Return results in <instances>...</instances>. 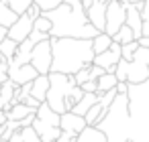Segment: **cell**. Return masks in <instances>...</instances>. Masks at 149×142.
I'll return each instance as SVG.
<instances>
[{
    "label": "cell",
    "instance_id": "cell-17",
    "mask_svg": "<svg viewBox=\"0 0 149 142\" xmlns=\"http://www.w3.org/2000/svg\"><path fill=\"white\" fill-rule=\"evenodd\" d=\"M6 114H8V120L23 122V120H27L29 116H35V114H37V110H33V108H31V106H27L25 102H19V104H15L10 110H6Z\"/></svg>",
    "mask_w": 149,
    "mask_h": 142
},
{
    "label": "cell",
    "instance_id": "cell-34",
    "mask_svg": "<svg viewBox=\"0 0 149 142\" xmlns=\"http://www.w3.org/2000/svg\"><path fill=\"white\" fill-rule=\"evenodd\" d=\"M8 37V27H4V25H0V43H2L4 39Z\"/></svg>",
    "mask_w": 149,
    "mask_h": 142
},
{
    "label": "cell",
    "instance_id": "cell-31",
    "mask_svg": "<svg viewBox=\"0 0 149 142\" xmlns=\"http://www.w3.org/2000/svg\"><path fill=\"white\" fill-rule=\"evenodd\" d=\"M80 87H82L84 91H90V93H100V91H98V83H96V79H88V81L82 83Z\"/></svg>",
    "mask_w": 149,
    "mask_h": 142
},
{
    "label": "cell",
    "instance_id": "cell-35",
    "mask_svg": "<svg viewBox=\"0 0 149 142\" xmlns=\"http://www.w3.org/2000/svg\"><path fill=\"white\" fill-rule=\"evenodd\" d=\"M8 122V114H6V110H0V126H4Z\"/></svg>",
    "mask_w": 149,
    "mask_h": 142
},
{
    "label": "cell",
    "instance_id": "cell-14",
    "mask_svg": "<svg viewBox=\"0 0 149 142\" xmlns=\"http://www.w3.org/2000/svg\"><path fill=\"white\" fill-rule=\"evenodd\" d=\"M49 75H37L35 79H33V83H31V95L33 97H37L39 102H45L47 99V91H49Z\"/></svg>",
    "mask_w": 149,
    "mask_h": 142
},
{
    "label": "cell",
    "instance_id": "cell-39",
    "mask_svg": "<svg viewBox=\"0 0 149 142\" xmlns=\"http://www.w3.org/2000/svg\"><path fill=\"white\" fill-rule=\"evenodd\" d=\"M82 2H84V6L88 8V6H92L94 2H98V0H82Z\"/></svg>",
    "mask_w": 149,
    "mask_h": 142
},
{
    "label": "cell",
    "instance_id": "cell-28",
    "mask_svg": "<svg viewBox=\"0 0 149 142\" xmlns=\"http://www.w3.org/2000/svg\"><path fill=\"white\" fill-rule=\"evenodd\" d=\"M74 77H76V83H78V85L86 83V81L90 79V65H88V67H82V69L74 75Z\"/></svg>",
    "mask_w": 149,
    "mask_h": 142
},
{
    "label": "cell",
    "instance_id": "cell-3",
    "mask_svg": "<svg viewBox=\"0 0 149 142\" xmlns=\"http://www.w3.org/2000/svg\"><path fill=\"white\" fill-rule=\"evenodd\" d=\"M53 47V65L51 71L76 75L82 67L94 63V47L92 39H76V37H51Z\"/></svg>",
    "mask_w": 149,
    "mask_h": 142
},
{
    "label": "cell",
    "instance_id": "cell-22",
    "mask_svg": "<svg viewBox=\"0 0 149 142\" xmlns=\"http://www.w3.org/2000/svg\"><path fill=\"white\" fill-rule=\"evenodd\" d=\"M17 49H19V43H17L15 39H10V37H6L2 43H0V55H2V57H6L8 61L15 57Z\"/></svg>",
    "mask_w": 149,
    "mask_h": 142
},
{
    "label": "cell",
    "instance_id": "cell-20",
    "mask_svg": "<svg viewBox=\"0 0 149 142\" xmlns=\"http://www.w3.org/2000/svg\"><path fill=\"white\" fill-rule=\"evenodd\" d=\"M110 45H112V37H110L108 33H104V31L98 33V35L92 39V47H94V53H96V55H98V53H104Z\"/></svg>",
    "mask_w": 149,
    "mask_h": 142
},
{
    "label": "cell",
    "instance_id": "cell-15",
    "mask_svg": "<svg viewBox=\"0 0 149 142\" xmlns=\"http://www.w3.org/2000/svg\"><path fill=\"white\" fill-rule=\"evenodd\" d=\"M76 142H108V138H106V134L98 126H86L78 134Z\"/></svg>",
    "mask_w": 149,
    "mask_h": 142
},
{
    "label": "cell",
    "instance_id": "cell-38",
    "mask_svg": "<svg viewBox=\"0 0 149 142\" xmlns=\"http://www.w3.org/2000/svg\"><path fill=\"white\" fill-rule=\"evenodd\" d=\"M125 4H137V2H145V0H120Z\"/></svg>",
    "mask_w": 149,
    "mask_h": 142
},
{
    "label": "cell",
    "instance_id": "cell-32",
    "mask_svg": "<svg viewBox=\"0 0 149 142\" xmlns=\"http://www.w3.org/2000/svg\"><path fill=\"white\" fill-rule=\"evenodd\" d=\"M76 138H78V134H74V132H65V130H61V134H59V138H57L55 142H76Z\"/></svg>",
    "mask_w": 149,
    "mask_h": 142
},
{
    "label": "cell",
    "instance_id": "cell-11",
    "mask_svg": "<svg viewBox=\"0 0 149 142\" xmlns=\"http://www.w3.org/2000/svg\"><path fill=\"white\" fill-rule=\"evenodd\" d=\"M106 2H94L92 6H88L86 8V14H88V19H90V23L102 33L104 29H106Z\"/></svg>",
    "mask_w": 149,
    "mask_h": 142
},
{
    "label": "cell",
    "instance_id": "cell-6",
    "mask_svg": "<svg viewBox=\"0 0 149 142\" xmlns=\"http://www.w3.org/2000/svg\"><path fill=\"white\" fill-rule=\"evenodd\" d=\"M125 23H127V4L120 2V0H110L108 6H106V29H104V33L114 37Z\"/></svg>",
    "mask_w": 149,
    "mask_h": 142
},
{
    "label": "cell",
    "instance_id": "cell-18",
    "mask_svg": "<svg viewBox=\"0 0 149 142\" xmlns=\"http://www.w3.org/2000/svg\"><path fill=\"white\" fill-rule=\"evenodd\" d=\"M98 99H100V93H90V91H86V93L82 95V99L72 108V112H74V114H80V116H86V112H88Z\"/></svg>",
    "mask_w": 149,
    "mask_h": 142
},
{
    "label": "cell",
    "instance_id": "cell-19",
    "mask_svg": "<svg viewBox=\"0 0 149 142\" xmlns=\"http://www.w3.org/2000/svg\"><path fill=\"white\" fill-rule=\"evenodd\" d=\"M21 14H17L4 0H0V25H4V27H10V25H15V21L19 19Z\"/></svg>",
    "mask_w": 149,
    "mask_h": 142
},
{
    "label": "cell",
    "instance_id": "cell-12",
    "mask_svg": "<svg viewBox=\"0 0 149 142\" xmlns=\"http://www.w3.org/2000/svg\"><path fill=\"white\" fill-rule=\"evenodd\" d=\"M33 128L39 132V136H41V142H55V140L59 138V134H61V128H59V126L45 124V122L37 120V116H35V120H33Z\"/></svg>",
    "mask_w": 149,
    "mask_h": 142
},
{
    "label": "cell",
    "instance_id": "cell-2",
    "mask_svg": "<svg viewBox=\"0 0 149 142\" xmlns=\"http://www.w3.org/2000/svg\"><path fill=\"white\" fill-rule=\"evenodd\" d=\"M51 21V37H76V39H94L100 31L90 23L86 6L82 0H63L51 10H43Z\"/></svg>",
    "mask_w": 149,
    "mask_h": 142
},
{
    "label": "cell",
    "instance_id": "cell-7",
    "mask_svg": "<svg viewBox=\"0 0 149 142\" xmlns=\"http://www.w3.org/2000/svg\"><path fill=\"white\" fill-rule=\"evenodd\" d=\"M120 59H123V45L116 43V41H112V45H110L104 53H98V55L94 57V63L100 65V67H104L106 71L114 73Z\"/></svg>",
    "mask_w": 149,
    "mask_h": 142
},
{
    "label": "cell",
    "instance_id": "cell-40",
    "mask_svg": "<svg viewBox=\"0 0 149 142\" xmlns=\"http://www.w3.org/2000/svg\"><path fill=\"white\" fill-rule=\"evenodd\" d=\"M100 2H106V4H108V2H110V0H100Z\"/></svg>",
    "mask_w": 149,
    "mask_h": 142
},
{
    "label": "cell",
    "instance_id": "cell-4",
    "mask_svg": "<svg viewBox=\"0 0 149 142\" xmlns=\"http://www.w3.org/2000/svg\"><path fill=\"white\" fill-rule=\"evenodd\" d=\"M49 91H47V104L57 112V114H63L68 110H72L80 99L82 95L86 93L78 83H76V77L74 75H68V73H59V71H51L49 73Z\"/></svg>",
    "mask_w": 149,
    "mask_h": 142
},
{
    "label": "cell",
    "instance_id": "cell-21",
    "mask_svg": "<svg viewBox=\"0 0 149 142\" xmlns=\"http://www.w3.org/2000/svg\"><path fill=\"white\" fill-rule=\"evenodd\" d=\"M96 83H98V91H100V93H104V91H108V89L116 87V83H118V77H116V73H110V71H106L104 75H100V77L96 79Z\"/></svg>",
    "mask_w": 149,
    "mask_h": 142
},
{
    "label": "cell",
    "instance_id": "cell-16",
    "mask_svg": "<svg viewBox=\"0 0 149 142\" xmlns=\"http://www.w3.org/2000/svg\"><path fill=\"white\" fill-rule=\"evenodd\" d=\"M37 120H41V122H45V124H51V126H59L61 114H57L47 102H43V104L37 108Z\"/></svg>",
    "mask_w": 149,
    "mask_h": 142
},
{
    "label": "cell",
    "instance_id": "cell-25",
    "mask_svg": "<svg viewBox=\"0 0 149 142\" xmlns=\"http://www.w3.org/2000/svg\"><path fill=\"white\" fill-rule=\"evenodd\" d=\"M21 132H23V142H41V136H39V132L33 128V124L21 128Z\"/></svg>",
    "mask_w": 149,
    "mask_h": 142
},
{
    "label": "cell",
    "instance_id": "cell-5",
    "mask_svg": "<svg viewBox=\"0 0 149 142\" xmlns=\"http://www.w3.org/2000/svg\"><path fill=\"white\" fill-rule=\"evenodd\" d=\"M31 63L35 65V69L41 75H49L51 73V65H53V47H51V39H45L41 43H37L31 51Z\"/></svg>",
    "mask_w": 149,
    "mask_h": 142
},
{
    "label": "cell",
    "instance_id": "cell-13",
    "mask_svg": "<svg viewBox=\"0 0 149 142\" xmlns=\"http://www.w3.org/2000/svg\"><path fill=\"white\" fill-rule=\"evenodd\" d=\"M127 25L133 29L135 39L143 37V16H141V10L137 8V4H127Z\"/></svg>",
    "mask_w": 149,
    "mask_h": 142
},
{
    "label": "cell",
    "instance_id": "cell-37",
    "mask_svg": "<svg viewBox=\"0 0 149 142\" xmlns=\"http://www.w3.org/2000/svg\"><path fill=\"white\" fill-rule=\"evenodd\" d=\"M0 110H6V99L2 97V93H0Z\"/></svg>",
    "mask_w": 149,
    "mask_h": 142
},
{
    "label": "cell",
    "instance_id": "cell-30",
    "mask_svg": "<svg viewBox=\"0 0 149 142\" xmlns=\"http://www.w3.org/2000/svg\"><path fill=\"white\" fill-rule=\"evenodd\" d=\"M27 14H29V16H31V19L35 21V19H39V16L43 14V8H41V6H39L37 2H33V4H31V6L27 8Z\"/></svg>",
    "mask_w": 149,
    "mask_h": 142
},
{
    "label": "cell",
    "instance_id": "cell-26",
    "mask_svg": "<svg viewBox=\"0 0 149 142\" xmlns=\"http://www.w3.org/2000/svg\"><path fill=\"white\" fill-rule=\"evenodd\" d=\"M51 21L45 16V14H41L39 19H35V23H33V29H37V31H41V33H49L51 35Z\"/></svg>",
    "mask_w": 149,
    "mask_h": 142
},
{
    "label": "cell",
    "instance_id": "cell-1",
    "mask_svg": "<svg viewBox=\"0 0 149 142\" xmlns=\"http://www.w3.org/2000/svg\"><path fill=\"white\" fill-rule=\"evenodd\" d=\"M96 126L106 134L108 142H149V116L129 112V93H118Z\"/></svg>",
    "mask_w": 149,
    "mask_h": 142
},
{
    "label": "cell",
    "instance_id": "cell-8",
    "mask_svg": "<svg viewBox=\"0 0 149 142\" xmlns=\"http://www.w3.org/2000/svg\"><path fill=\"white\" fill-rule=\"evenodd\" d=\"M33 19L25 12V14H21L17 21H15V25H10L8 27V37L10 39H15L17 43H23L31 33H33Z\"/></svg>",
    "mask_w": 149,
    "mask_h": 142
},
{
    "label": "cell",
    "instance_id": "cell-36",
    "mask_svg": "<svg viewBox=\"0 0 149 142\" xmlns=\"http://www.w3.org/2000/svg\"><path fill=\"white\" fill-rule=\"evenodd\" d=\"M10 77H8V71H0V85H2L4 81H8Z\"/></svg>",
    "mask_w": 149,
    "mask_h": 142
},
{
    "label": "cell",
    "instance_id": "cell-33",
    "mask_svg": "<svg viewBox=\"0 0 149 142\" xmlns=\"http://www.w3.org/2000/svg\"><path fill=\"white\" fill-rule=\"evenodd\" d=\"M8 59L6 57H2V55H0V71H8Z\"/></svg>",
    "mask_w": 149,
    "mask_h": 142
},
{
    "label": "cell",
    "instance_id": "cell-27",
    "mask_svg": "<svg viewBox=\"0 0 149 142\" xmlns=\"http://www.w3.org/2000/svg\"><path fill=\"white\" fill-rule=\"evenodd\" d=\"M141 45H139V41H131V43H125L123 45V59H127V61H131L133 57H135V53H137V49H139Z\"/></svg>",
    "mask_w": 149,
    "mask_h": 142
},
{
    "label": "cell",
    "instance_id": "cell-9",
    "mask_svg": "<svg viewBox=\"0 0 149 142\" xmlns=\"http://www.w3.org/2000/svg\"><path fill=\"white\" fill-rule=\"evenodd\" d=\"M37 75H39V71L35 69L33 63H25V65H19V67H8V77L15 81V85L31 83Z\"/></svg>",
    "mask_w": 149,
    "mask_h": 142
},
{
    "label": "cell",
    "instance_id": "cell-24",
    "mask_svg": "<svg viewBox=\"0 0 149 142\" xmlns=\"http://www.w3.org/2000/svg\"><path fill=\"white\" fill-rule=\"evenodd\" d=\"M4 2L17 12V14H25L27 12V8L33 4V0H4Z\"/></svg>",
    "mask_w": 149,
    "mask_h": 142
},
{
    "label": "cell",
    "instance_id": "cell-23",
    "mask_svg": "<svg viewBox=\"0 0 149 142\" xmlns=\"http://www.w3.org/2000/svg\"><path fill=\"white\" fill-rule=\"evenodd\" d=\"M112 41H116V43H120V45H125V43H131V41H137L135 39V33H133V29L125 23L123 27H120V31L112 37Z\"/></svg>",
    "mask_w": 149,
    "mask_h": 142
},
{
    "label": "cell",
    "instance_id": "cell-29",
    "mask_svg": "<svg viewBox=\"0 0 149 142\" xmlns=\"http://www.w3.org/2000/svg\"><path fill=\"white\" fill-rule=\"evenodd\" d=\"M33 2H37L43 10H51V8H55V6H59L63 0H33Z\"/></svg>",
    "mask_w": 149,
    "mask_h": 142
},
{
    "label": "cell",
    "instance_id": "cell-10",
    "mask_svg": "<svg viewBox=\"0 0 149 142\" xmlns=\"http://www.w3.org/2000/svg\"><path fill=\"white\" fill-rule=\"evenodd\" d=\"M86 126H88L86 116L74 114L72 110H68V112L61 114V120H59V128H61V130H65V132H74V134H80Z\"/></svg>",
    "mask_w": 149,
    "mask_h": 142
}]
</instances>
